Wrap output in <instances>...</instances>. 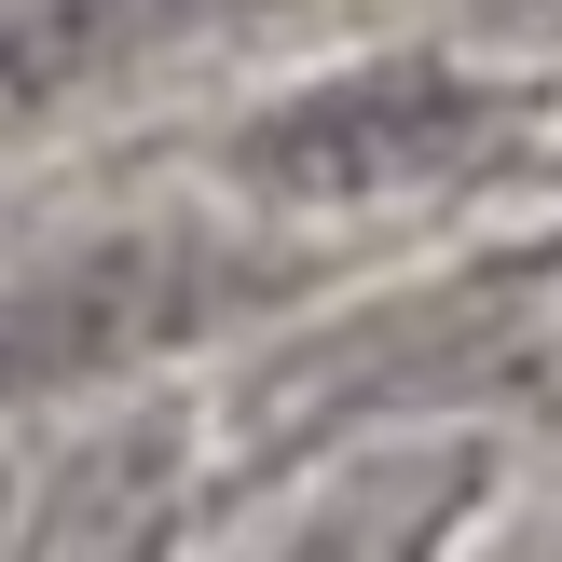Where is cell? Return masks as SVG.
Wrapping results in <instances>:
<instances>
[{
  "mask_svg": "<svg viewBox=\"0 0 562 562\" xmlns=\"http://www.w3.org/2000/svg\"><path fill=\"white\" fill-rule=\"evenodd\" d=\"M467 508H481V453L426 439V453H371L344 481H316V508L274 549H247V562H439Z\"/></svg>",
  "mask_w": 562,
  "mask_h": 562,
  "instance_id": "obj_4",
  "label": "cell"
},
{
  "mask_svg": "<svg viewBox=\"0 0 562 562\" xmlns=\"http://www.w3.org/2000/svg\"><path fill=\"white\" fill-rule=\"evenodd\" d=\"M289 274L261 247H234L220 220H124V234H82L69 261L14 274L0 289V412L42 398H97V384L151 371V357L234 329L247 302H274Z\"/></svg>",
  "mask_w": 562,
  "mask_h": 562,
  "instance_id": "obj_1",
  "label": "cell"
},
{
  "mask_svg": "<svg viewBox=\"0 0 562 562\" xmlns=\"http://www.w3.org/2000/svg\"><path fill=\"white\" fill-rule=\"evenodd\" d=\"M192 481H206V426L192 412H110L27 494V521H14L0 562H151L192 521Z\"/></svg>",
  "mask_w": 562,
  "mask_h": 562,
  "instance_id": "obj_3",
  "label": "cell"
},
{
  "mask_svg": "<svg viewBox=\"0 0 562 562\" xmlns=\"http://www.w3.org/2000/svg\"><path fill=\"white\" fill-rule=\"evenodd\" d=\"M508 137V97L467 82L453 55H371V69H329L302 97H274L261 124H234V179L261 206H398V192H439Z\"/></svg>",
  "mask_w": 562,
  "mask_h": 562,
  "instance_id": "obj_2",
  "label": "cell"
},
{
  "mask_svg": "<svg viewBox=\"0 0 562 562\" xmlns=\"http://www.w3.org/2000/svg\"><path fill=\"white\" fill-rule=\"evenodd\" d=\"M206 0H0V124H42L82 82H110L137 42L192 27Z\"/></svg>",
  "mask_w": 562,
  "mask_h": 562,
  "instance_id": "obj_5",
  "label": "cell"
}]
</instances>
